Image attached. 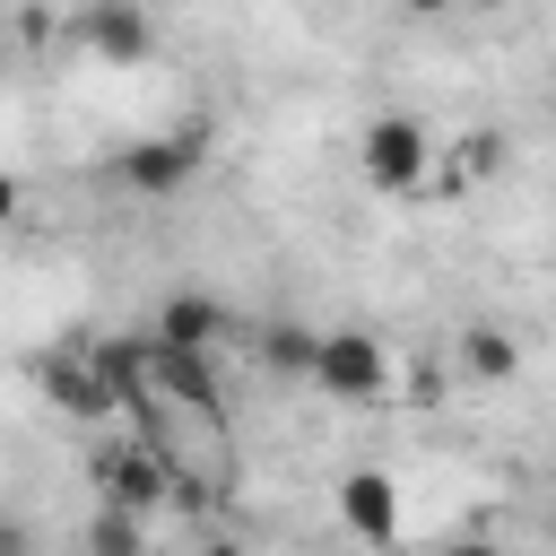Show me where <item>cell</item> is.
Instances as JSON below:
<instances>
[{"label": "cell", "instance_id": "cell-1", "mask_svg": "<svg viewBox=\"0 0 556 556\" xmlns=\"http://www.w3.org/2000/svg\"><path fill=\"white\" fill-rule=\"evenodd\" d=\"M356 165H365L374 191H426V174H434V130H426L417 113H374L365 139H356Z\"/></svg>", "mask_w": 556, "mask_h": 556}, {"label": "cell", "instance_id": "cell-2", "mask_svg": "<svg viewBox=\"0 0 556 556\" xmlns=\"http://www.w3.org/2000/svg\"><path fill=\"white\" fill-rule=\"evenodd\" d=\"M87 478H96V495H104L113 513H139V521H148V513L174 495V469H165V452H156L148 434H122V443H104Z\"/></svg>", "mask_w": 556, "mask_h": 556}, {"label": "cell", "instance_id": "cell-3", "mask_svg": "<svg viewBox=\"0 0 556 556\" xmlns=\"http://www.w3.org/2000/svg\"><path fill=\"white\" fill-rule=\"evenodd\" d=\"M200 122H182V130H156V139H139V148H122V182L139 191V200H165V191H182L191 174H200Z\"/></svg>", "mask_w": 556, "mask_h": 556}, {"label": "cell", "instance_id": "cell-4", "mask_svg": "<svg viewBox=\"0 0 556 556\" xmlns=\"http://www.w3.org/2000/svg\"><path fill=\"white\" fill-rule=\"evenodd\" d=\"M35 382H43V400H52L61 417H122V400H113L96 348H52V356L35 365Z\"/></svg>", "mask_w": 556, "mask_h": 556}, {"label": "cell", "instance_id": "cell-5", "mask_svg": "<svg viewBox=\"0 0 556 556\" xmlns=\"http://www.w3.org/2000/svg\"><path fill=\"white\" fill-rule=\"evenodd\" d=\"M382 339L374 330H321V356H313V382L330 391V400H374L382 391Z\"/></svg>", "mask_w": 556, "mask_h": 556}, {"label": "cell", "instance_id": "cell-6", "mask_svg": "<svg viewBox=\"0 0 556 556\" xmlns=\"http://www.w3.org/2000/svg\"><path fill=\"white\" fill-rule=\"evenodd\" d=\"M78 43H87L96 61H148V52H156V17H148L139 0H87V9H78Z\"/></svg>", "mask_w": 556, "mask_h": 556}, {"label": "cell", "instance_id": "cell-7", "mask_svg": "<svg viewBox=\"0 0 556 556\" xmlns=\"http://www.w3.org/2000/svg\"><path fill=\"white\" fill-rule=\"evenodd\" d=\"M339 521L365 539V547H391L400 539V486L382 469H348L339 478Z\"/></svg>", "mask_w": 556, "mask_h": 556}, {"label": "cell", "instance_id": "cell-8", "mask_svg": "<svg viewBox=\"0 0 556 556\" xmlns=\"http://www.w3.org/2000/svg\"><path fill=\"white\" fill-rule=\"evenodd\" d=\"M156 348H217L226 339V304L217 295H200V287H182V295H165V313H156V330H148Z\"/></svg>", "mask_w": 556, "mask_h": 556}, {"label": "cell", "instance_id": "cell-9", "mask_svg": "<svg viewBox=\"0 0 556 556\" xmlns=\"http://www.w3.org/2000/svg\"><path fill=\"white\" fill-rule=\"evenodd\" d=\"M513 365H521L513 330H495V321H469V330H460V374H478V382H504Z\"/></svg>", "mask_w": 556, "mask_h": 556}, {"label": "cell", "instance_id": "cell-10", "mask_svg": "<svg viewBox=\"0 0 556 556\" xmlns=\"http://www.w3.org/2000/svg\"><path fill=\"white\" fill-rule=\"evenodd\" d=\"M87 556H148V521L96 504V521H87Z\"/></svg>", "mask_w": 556, "mask_h": 556}, {"label": "cell", "instance_id": "cell-11", "mask_svg": "<svg viewBox=\"0 0 556 556\" xmlns=\"http://www.w3.org/2000/svg\"><path fill=\"white\" fill-rule=\"evenodd\" d=\"M261 356H269V374H313V356H321V330H304V321H269Z\"/></svg>", "mask_w": 556, "mask_h": 556}, {"label": "cell", "instance_id": "cell-12", "mask_svg": "<svg viewBox=\"0 0 556 556\" xmlns=\"http://www.w3.org/2000/svg\"><path fill=\"white\" fill-rule=\"evenodd\" d=\"M504 174V130H469L452 156V182H495Z\"/></svg>", "mask_w": 556, "mask_h": 556}, {"label": "cell", "instance_id": "cell-13", "mask_svg": "<svg viewBox=\"0 0 556 556\" xmlns=\"http://www.w3.org/2000/svg\"><path fill=\"white\" fill-rule=\"evenodd\" d=\"M26 547H35V530H26L17 513H0V556H26Z\"/></svg>", "mask_w": 556, "mask_h": 556}, {"label": "cell", "instance_id": "cell-14", "mask_svg": "<svg viewBox=\"0 0 556 556\" xmlns=\"http://www.w3.org/2000/svg\"><path fill=\"white\" fill-rule=\"evenodd\" d=\"M443 556H504V547H495V539H452Z\"/></svg>", "mask_w": 556, "mask_h": 556}, {"label": "cell", "instance_id": "cell-15", "mask_svg": "<svg viewBox=\"0 0 556 556\" xmlns=\"http://www.w3.org/2000/svg\"><path fill=\"white\" fill-rule=\"evenodd\" d=\"M17 217V174H0V226Z\"/></svg>", "mask_w": 556, "mask_h": 556}, {"label": "cell", "instance_id": "cell-16", "mask_svg": "<svg viewBox=\"0 0 556 556\" xmlns=\"http://www.w3.org/2000/svg\"><path fill=\"white\" fill-rule=\"evenodd\" d=\"M400 9H417V17H452L460 0H400Z\"/></svg>", "mask_w": 556, "mask_h": 556}, {"label": "cell", "instance_id": "cell-17", "mask_svg": "<svg viewBox=\"0 0 556 556\" xmlns=\"http://www.w3.org/2000/svg\"><path fill=\"white\" fill-rule=\"evenodd\" d=\"M191 556H243V547H235V539H208V547H191Z\"/></svg>", "mask_w": 556, "mask_h": 556}, {"label": "cell", "instance_id": "cell-18", "mask_svg": "<svg viewBox=\"0 0 556 556\" xmlns=\"http://www.w3.org/2000/svg\"><path fill=\"white\" fill-rule=\"evenodd\" d=\"M547 547H556V513H547Z\"/></svg>", "mask_w": 556, "mask_h": 556}]
</instances>
